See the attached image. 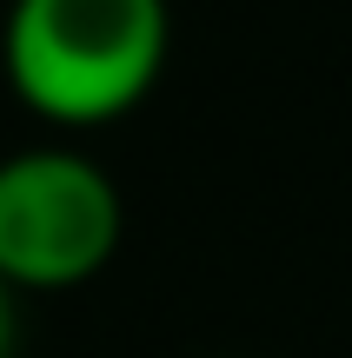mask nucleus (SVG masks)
<instances>
[{
  "label": "nucleus",
  "mask_w": 352,
  "mask_h": 358,
  "mask_svg": "<svg viewBox=\"0 0 352 358\" xmlns=\"http://www.w3.org/2000/svg\"><path fill=\"white\" fill-rule=\"evenodd\" d=\"M173 53L167 0H13L0 66L27 113L53 127H106L160 87Z\"/></svg>",
  "instance_id": "f257e3e1"
},
{
  "label": "nucleus",
  "mask_w": 352,
  "mask_h": 358,
  "mask_svg": "<svg viewBox=\"0 0 352 358\" xmlns=\"http://www.w3.org/2000/svg\"><path fill=\"white\" fill-rule=\"evenodd\" d=\"M127 206L100 159L73 146H27L0 159V285L66 292L113 266Z\"/></svg>",
  "instance_id": "f03ea898"
},
{
  "label": "nucleus",
  "mask_w": 352,
  "mask_h": 358,
  "mask_svg": "<svg viewBox=\"0 0 352 358\" xmlns=\"http://www.w3.org/2000/svg\"><path fill=\"white\" fill-rule=\"evenodd\" d=\"M0 358H13V292L0 285Z\"/></svg>",
  "instance_id": "7ed1b4c3"
}]
</instances>
